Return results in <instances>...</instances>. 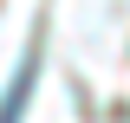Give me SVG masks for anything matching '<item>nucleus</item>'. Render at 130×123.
<instances>
[{
	"instance_id": "nucleus-1",
	"label": "nucleus",
	"mask_w": 130,
	"mask_h": 123,
	"mask_svg": "<svg viewBox=\"0 0 130 123\" xmlns=\"http://www.w3.org/2000/svg\"><path fill=\"white\" fill-rule=\"evenodd\" d=\"M26 84H32V58L20 65V84L7 91V104H0V123H13V117H20V104H26Z\"/></svg>"
}]
</instances>
